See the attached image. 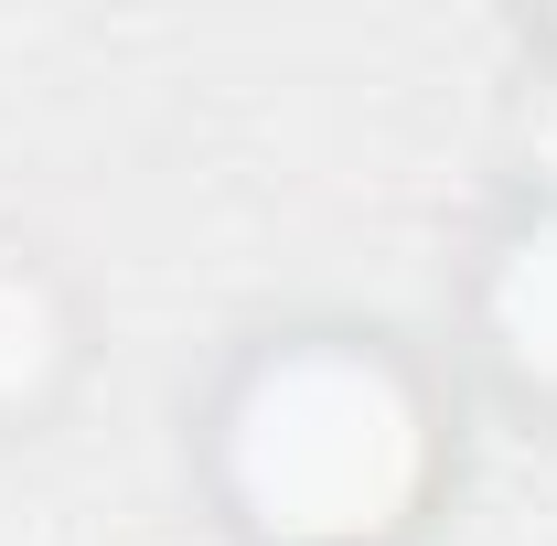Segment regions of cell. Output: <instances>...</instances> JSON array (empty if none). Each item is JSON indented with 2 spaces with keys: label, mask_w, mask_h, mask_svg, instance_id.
Here are the masks:
<instances>
[{
  "label": "cell",
  "mask_w": 557,
  "mask_h": 546,
  "mask_svg": "<svg viewBox=\"0 0 557 546\" xmlns=\"http://www.w3.org/2000/svg\"><path fill=\"white\" fill-rule=\"evenodd\" d=\"M214 461L258 546H386L429 493V408L375 343H278L236 375Z\"/></svg>",
  "instance_id": "cell-1"
},
{
  "label": "cell",
  "mask_w": 557,
  "mask_h": 546,
  "mask_svg": "<svg viewBox=\"0 0 557 546\" xmlns=\"http://www.w3.org/2000/svg\"><path fill=\"white\" fill-rule=\"evenodd\" d=\"M493 333H504V364L525 386H557V214H536L515 236V258L493 278Z\"/></svg>",
  "instance_id": "cell-2"
},
{
  "label": "cell",
  "mask_w": 557,
  "mask_h": 546,
  "mask_svg": "<svg viewBox=\"0 0 557 546\" xmlns=\"http://www.w3.org/2000/svg\"><path fill=\"white\" fill-rule=\"evenodd\" d=\"M54 353H65V333H54L44 289L0 269V397H33V386L54 375Z\"/></svg>",
  "instance_id": "cell-3"
}]
</instances>
